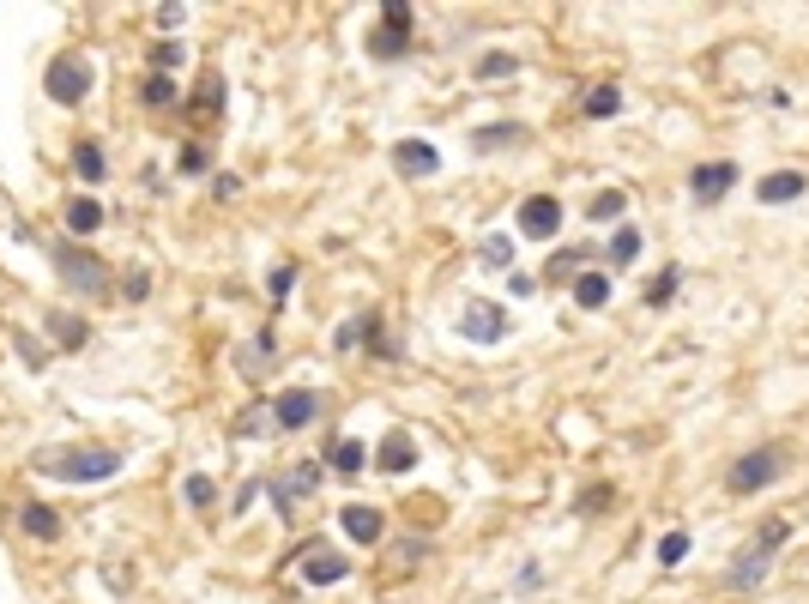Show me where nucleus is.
I'll return each mask as SVG.
<instances>
[{
    "instance_id": "obj_1",
    "label": "nucleus",
    "mask_w": 809,
    "mask_h": 604,
    "mask_svg": "<svg viewBox=\"0 0 809 604\" xmlns=\"http://www.w3.org/2000/svg\"><path fill=\"white\" fill-rule=\"evenodd\" d=\"M31 466L43 478H55V484H109L121 472V453L97 447V441H73V447H43Z\"/></svg>"
},
{
    "instance_id": "obj_2",
    "label": "nucleus",
    "mask_w": 809,
    "mask_h": 604,
    "mask_svg": "<svg viewBox=\"0 0 809 604\" xmlns=\"http://www.w3.org/2000/svg\"><path fill=\"white\" fill-rule=\"evenodd\" d=\"M55 272H61V284L73 290V296H115V284H109V266L91 254V248H79V242H55Z\"/></svg>"
},
{
    "instance_id": "obj_3",
    "label": "nucleus",
    "mask_w": 809,
    "mask_h": 604,
    "mask_svg": "<svg viewBox=\"0 0 809 604\" xmlns=\"http://www.w3.org/2000/svg\"><path fill=\"white\" fill-rule=\"evenodd\" d=\"M405 49H411V7L387 0V7H381V25H375V37H369V55H375V61H399Z\"/></svg>"
},
{
    "instance_id": "obj_4",
    "label": "nucleus",
    "mask_w": 809,
    "mask_h": 604,
    "mask_svg": "<svg viewBox=\"0 0 809 604\" xmlns=\"http://www.w3.org/2000/svg\"><path fill=\"white\" fill-rule=\"evenodd\" d=\"M508 309L502 302H465V315H459V333L471 339V345H502L508 339Z\"/></svg>"
},
{
    "instance_id": "obj_5",
    "label": "nucleus",
    "mask_w": 809,
    "mask_h": 604,
    "mask_svg": "<svg viewBox=\"0 0 809 604\" xmlns=\"http://www.w3.org/2000/svg\"><path fill=\"white\" fill-rule=\"evenodd\" d=\"M779 466H785L779 447H755V453H743V460L731 466V490H737V496H755V490H767V484L779 478Z\"/></svg>"
},
{
    "instance_id": "obj_6",
    "label": "nucleus",
    "mask_w": 809,
    "mask_h": 604,
    "mask_svg": "<svg viewBox=\"0 0 809 604\" xmlns=\"http://www.w3.org/2000/svg\"><path fill=\"white\" fill-rule=\"evenodd\" d=\"M43 85H49V97H55V103L79 109V103H85V91H91V67H85L79 55H55V61H49V79H43Z\"/></svg>"
},
{
    "instance_id": "obj_7",
    "label": "nucleus",
    "mask_w": 809,
    "mask_h": 604,
    "mask_svg": "<svg viewBox=\"0 0 809 604\" xmlns=\"http://www.w3.org/2000/svg\"><path fill=\"white\" fill-rule=\"evenodd\" d=\"M785 538H791V526H785V520H779V526H767V532H761V544H755V556H743V562L731 568V586H737V592H743V586H755V580L767 574V562H773V550H779Z\"/></svg>"
},
{
    "instance_id": "obj_8",
    "label": "nucleus",
    "mask_w": 809,
    "mask_h": 604,
    "mask_svg": "<svg viewBox=\"0 0 809 604\" xmlns=\"http://www.w3.org/2000/svg\"><path fill=\"white\" fill-rule=\"evenodd\" d=\"M345 568H351V562H345L339 550H327V544H308V550L296 556V574H302L308 586H333V580H345Z\"/></svg>"
},
{
    "instance_id": "obj_9",
    "label": "nucleus",
    "mask_w": 809,
    "mask_h": 604,
    "mask_svg": "<svg viewBox=\"0 0 809 604\" xmlns=\"http://www.w3.org/2000/svg\"><path fill=\"white\" fill-rule=\"evenodd\" d=\"M314 417H320V393H308V387H290V393L272 399V423L278 429H308Z\"/></svg>"
},
{
    "instance_id": "obj_10",
    "label": "nucleus",
    "mask_w": 809,
    "mask_h": 604,
    "mask_svg": "<svg viewBox=\"0 0 809 604\" xmlns=\"http://www.w3.org/2000/svg\"><path fill=\"white\" fill-rule=\"evenodd\" d=\"M314 490H320V466H290V472H284V478L272 484V502H278V508H284V514L296 520V508H302V502H308Z\"/></svg>"
},
{
    "instance_id": "obj_11",
    "label": "nucleus",
    "mask_w": 809,
    "mask_h": 604,
    "mask_svg": "<svg viewBox=\"0 0 809 604\" xmlns=\"http://www.w3.org/2000/svg\"><path fill=\"white\" fill-rule=\"evenodd\" d=\"M393 170H399V176H435V170H441V151H435L429 139H399V145H393Z\"/></svg>"
},
{
    "instance_id": "obj_12",
    "label": "nucleus",
    "mask_w": 809,
    "mask_h": 604,
    "mask_svg": "<svg viewBox=\"0 0 809 604\" xmlns=\"http://www.w3.org/2000/svg\"><path fill=\"white\" fill-rule=\"evenodd\" d=\"M520 230H526V236H538V242H550V236L562 230V206H556L550 194H532V200L520 206Z\"/></svg>"
},
{
    "instance_id": "obj_13",
    "label": "nucleus",
    "mask_w": 809,
    "mask_h": 604,
    "mask_svg": "<svg viewBox=\"0 0 809 604\" xmlns=\"http://www.w3.org/2000/svg\"><path fill=\"white\" fill-rule=\"evenodd\" d=\"M19 532L37 538V544H55L61 538V514L49 502H19Z\"/></svg>"
},
{
    "instance_id": "obj_14",
    "label": "nucleus",
    "mask_w": 809,
    "mask_h": 604,
    "mask_svg": "<svg viewBox=\"0 0 809 604\" xmlns=\"http://www.w3.org/2000/svg\"><path fill=\"white\" fill-rule=\"evenodd\" d=\"M737 182V170L731 164H701L695 176H689V194L701 200V206H713V200H725V188Z\"/></svg>"
},
{
    "instance_id": "obj_15",
    "label": "nucleus",
    "mask_w": 809,
    "mask_h": 604,
    "mask_svg": "<svg viewBox=\"0 0 809 604\" xmlns=\"http://www.w3.org/2000/svg\"><path fill=\"white\" fill-rule=\"evenodd\" d=\"M339 526H345V538H357V544H381V508H369V502H351L345 514H339Z\"/></svg>"
},
{
    "instance_id": "obj_16",
    "label": "nucleus",
    "mask_w": 809,
    "mask_h": 604,
    "mask_svg": "<svg viewBox=\"0 0 809 604\" xmlns=\"http://www.w3.org/2000/svg\"><path fill=\"white\" fill-rule=\"evenodd\" d=\"M43 327H49V339H55L61 351H85V345H91V327H85V315H67V309H55Z\"/></svg>"
},
{
    "instance_id": "obj_17",
    "label": "nucleus",
    "mask_w": 809,
    "mask_h": 604,
    "mask_svg": "<svg viewBox=\"0 0 809 604\" xmlns=\"http://www.w3.org/2000/svg\"><path fill=\"white\" fill-rule=\"evenodd\" d=\"M375 460H381V472H399V478H405V472L417 466V441H411L405 429H393V435L381 441V453H375Z\"/></svg>"
},
{
    "instance_id": "obj_18",
    "label": "nucleus",
    "mask_w": 809,
    "mask_h": 604,
    "mask_svg": "<svg viewBox=\"0 0 809 604\" xmlns=\"http://www.w3.org/2000/svg\"><path fill=\"white\" fill-rule=\"evenodd\" d=\"M73 176H79V182H91V188L109 176V164H103V145H97V139H73Z\"/></svg>"
},
{
    "instance_id": "obj_19",
    "label": "nucleus",
    "mask_w": 809,
    "mask_h": 604,
    "mask_svg": "<svg viewBox=\"0 0 809 604\" xmlns=\"http://www.w3.org/2000/svg\"><path fill=\"white\" fill-rule=\"evenodd\" d=\"M327 466H333L339 478H363V472H369V447H363V441H333Z\"/></svg>"
},
{
    "instance_id": "obj_20",
    "label": "nucleus",
    "mask_w": 809,
    "mask_h": 604,
    "mask_svg": "<svg viewBox=\"0 0 809 604\" xmlns=\"http://www.w3.org/2000/svg\"><path fill=\"white\" fill-rule=\"evenodd\" d=\"M67 230H73V236H91V230H103V206H97L91 194H73V200H67Z\"/></svg>"
},
{
    "instance_id": "obj_21",
    "label": "nucleus",
    "mask_w": 809,
    "mask_h": 604,
    "mask_svg": "<svg viewBox=\"0 0 809 604\" xmlns=\"http://www.w3.org/2000/svg\"><path fill=\"white\" fill-rule=\"evenodd\" d=\"M803 188H809V182H803V176H797V170H773V176H767V182H761V188H755V194H761V200H767V206H779V200H797V194H803Z\"/></svg>"
},
{
    "instance_id": "obj_22",
    "label": "nucleus",
    "mask_w": 809,
    "mask_h": 604,
    "mask_svg": "<svg viewBox=\"0 0 809 604\" xmlns=\"http://www.w3.org/2000/svg\"><path fill=\"white\" fill-rule=\"evenodd\" d=\"M574 302H580V309H604V302H610V278L604 272H580L574 278Z\"/></svg>"
},
{
    "instance_id": "obj_23",
    "label": "nucleus",
    "mask_w": 809,
    "mask_h": 604,
    "mask_svg": "<svg viewBox=\"0 0 809 604\" xmlns=\"http://www.w3.org/2000/svg\"><path fill=\"white\" fill-rule=\"evenodd\" d=\"M520 133H526V127H514V121H502V127H477L471 145H477V151H496V145H520Z\"/></svg>"
},
{
    "instance_id": "obj_24",
    "label": "nucleus",
    "mask_w": 809,
    "mask_h": 604,
    "mask_svg": "<svg viewBox=\"0 0 809 604\" xmlns=\"http://www.w3.org/2000/svg\"><path fill=\"white\" fill-rule=\"evenodd\" d=\"M139 97H145V103H151V109H170V103H176V97H182V91H176V79H170V73H151V79H145V91H139Z\"/></svg>"
},
{
    "instance_id": "obj_25",
    "label": "nucleus",
    "mask_w": 809,
    "mask_h": 604,
    "mask_svg": "<svg viewBox=\"0 0 809 604\" xmlns=\"http://www.w3.org/2000/svg\"><path fill=\"white\" fill-rule=\"evenodd\" d=\"M508 73H520V61H514V55H502V49H490V55L477 61V79H508Z\"/></svg>"
},
{
    "instance_id": "obj_26",
    "label": "nucleus",
    "mask_w": 809,
    "mask_h": 604,
    "mask_svg": "<svg viewBox=\"0 0 809 604\" xmlns=\"http://www.w3.org/2000/svg\"><path fill=\"white\" fill-rule=\"evenodd\" d=\"M616 109H622V91H616V85L586 91V115H616Z\"/></svg>"
},
{
    "instance_id": "obj_27",
    "label": "nucleus",
    "mask_w": 809,
    "mask_h": 604,
    "mask_svg": "<svg viewBox=\"0 0 809 604\" xmlns=\"http://www.w3.org/2000/svg\"><path fill=\"white\" fill-rule=\"evenodd\" d=\"M121 296H127V302H145V296H151V272H145V266H127V272H121Z\"/></svg>"
},
{
    "instance_id": "obj_28",
    "label": "nucleus",
    "mask_w": 809,
    "mask_h": 604,
    "mask_svg": "<svg viewBox=\"0 0 809 604\" xmlns=\"http://www.w3.org/2000/svg\"><path fill=\"white\" fill-rule=\"evenodd\" d=\"M212 496H218V490H212V478H206V472H194V478L182 484V502H188V508H212Z\"/></svg>"
},
{
    "instance_id": "obj_29",
    "label": "nucleus",
    "mask_w": 809,
    "mask_h": 604,
    "mask_svg": "<svg viewBox=\"0 0 809 604\" xmlns=\"http://www.w3.org/2000/svg\"><path fill=\"white\" fill-rule=\"evenodd\" d=\"M677 278H683V272H677V266H665L653 284H646V302H653V309H659V302H671V296H677Z\"/></svg>"
},
{
    "instance_id": "obj_30",
    "label": "nucleus",
    "mask_w": 809,
    "mask_h": 604,
    "mask_svg": "<svg viewBox=\"0 0 809 604\" xmlns=\"http://www.w3.org/2000/svg\"><path fill=\"white\" fill-rule=\"evenodd\" d=\"M634 254H640V236H634V230H616V236H610V260H616V266H628Z\"/></svg>"
},
{
    "instance_id": "obj_31",
    "label": "nucleus",
    "mask_w": 809,
    "mask_h": 604,
    "mask_svg": "<svg viewBox=\"0 0 809 604\" xmlns=\"http://www.w3.org/2000/svg\"><path fill=\"white\" fill-rule=\"evenodd\" d=\"M194 109H206V115H218V109H224V79H218V73L206 79V91L194 97Z\"/></svg>"
},
{
    "instance_id": "obj_32",
    "label": "nucleus",
    "mask_w": 809,
    "mask_h": 604,
    "mask_svg": "<svg viewBox=\"0 0 809 604\" xmlns=\"http://www.w3.org/2000/svg\"><path fill=\"white\" fill-rule=\"evenodd\" d=\"M580 260H586V248H562V254H556V260L544 266V278H568V272H574Z\"/></svg>"
},
{
    "instance_id": "obj_33",
    "label": "nucleus",
    "mask_w": 809,
    "mask_h": 604,
    "mask_svg": "<svg viewBox=\"0 0 809 604\" xmlns=\"http://www.w3.org/2000/svg\"><path fill=\"white\" fill-rule=\"evenodd\" d=\"M266 357H272V333H260V339H248L236 363H242V369H254V363H266Z\"/></svg>"
},
{
    "instance_id": "obj_34",
    "label": "nucleus",
    "mask_w": 809,
    "mask_h": 604,
    "mask_svg": "<svg viewBox=\"0 0 809 604\" xmlns=\"http://www.w3.org/2000/svg\"><path fill=\"white\" fill-rule=\"evenodd\" d=\"M477 254L490 260V266H508V260H514V242H508V236H490V242H483Z\"/></svg>"
},
{
    "instance_id": "obj_35",
    "label": "nucleus",
    "mask_w": 809,
    "mask_h": 604,
    "mask_svg": "<svg viewBox=\"0 0 809 604\" xmlns=\"http://www.w3.org/2000/svg\"><path fill=\"white\" fill-rule=\"evenodd\" d=\"M683 556H689V538L683 532H665L659 538V562H683Z\"/></svg>"
},
{
    "instance_id": "obj_36",
    "label": "nucleus",
    "mask_w": 809,
    "mask_h": 604,
    "mask_svg": "<svg viewBox=\"0 0 809 604\" xmlns=\"http://www.w3.org/2000/svg\"><path fill=\"white\" fill-rule=\"evenodd\" d=\"M13 345H19V357H25V363H31V369H43V363H49V351H43V345H37V339H31V333H19V339H13Z\"/></svg>"
},
{
    "instance_id": "obj_37",
    "label": "nucleus",
    "mask_w": 809,
    "mask_h": 604,
    "mask_svg": "<svg viewBox=\"0 0 809 604\" xmlns=\"http://www.w3.org/2000/svg\"><path fill=\"white\" fill-rule=\"evenodd\" d=\"M151 61H157V73H170V67H182V43H157V49H151Z\"/></svg>"
},
{
    "instance_id": "obj_38",
    "label": "nucleus",
    "mask_w": 809,
    "mask_h": 604,
    "mask_svg": "<svg viewBox=\"0 0 809 604\" xmlns=\"http://www.w3.org/2000/svg\"><path fill=\"white\" fill-rule=\"evenodd\" d=\"M616 212H622V194H616V188L592 200V224H598V218H616Z\"/></svg>"
},
{
    "instance_id": "obj_39",
    "label": "nucleus",
    "mask_w": 809,
    "mask_h": 604,
    "mask_svg": "<svg viewBox=\"0 0 809 604\" xmlns=\"http://www.w3.org/2000/svg\"><path fill=\"white\" fill-rule=\"evenodd\" d=\"M290 284H296V266H278V272H272V302H284Z\"/></svg>"
},
{
    "instance_id": "obj_40",
    "label": "nucleus",
    "mask_w": 809,
    "mask_h": 604,
    "mask_svg": "<svg viewBox=\"0 0 809 604\" xmlns=\"http://www.w3.org/2000/svg\"><path fill=\"white\" fill-rule=\"evenodd\" d=\"M182 170H188V176L206 170V151H200V145H182Z\"/></svg>"
},
{
    "instance_id": "obj_41",
    "label": "nucleus",
    "mask_w": 809,
    "mask_h": 604,
    "mask_svg": "<svg viewBox=\"0 0 809 604\" xmlns=\"http://www.w3.org/2000/svg\"><path fill=\"white\" fill-rule=\"evenodd\" d=\"M188 19V7H157V25H164V31H176Z\"/></svg>"
}]
</instances>
